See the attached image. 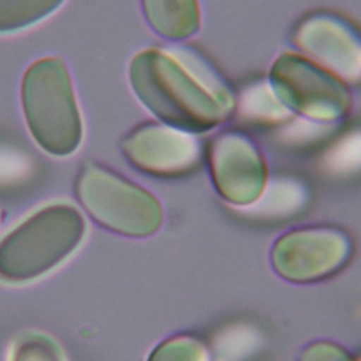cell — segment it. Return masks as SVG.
<instances>
[{
	"mask_svg": "<svg viewBox=\"0 0 361 361\" xmlns=\"http://www.w3.org/2000/svg\"><path fill=\"white\" fill-rule=\"evenodd\" d=\"M128 82L158 121L193 134L219 127L237 106L220 73L197 52L185 48L138 51L128 63Z\"/></svg>",
	"mask_w": 361,
	"mask_h": 361,
	"instance_id": "cell-1",
	"label": "cell"
},
{
	"mask_svg": "<svg viewBox=\"0 0 361 361\" xmlns=\"http://www.w3.org/2000/svg\"><path fill=\"white\" fill-rule=\"evenodd\" d=\"M86 220L71 203H49L0 240V281L25 283L44 276L82 244Z\"/></svg>",
	"mask_w": 361,
	"mask_h": 361,
	"instance_id": "cell-2",
	"label": "cell"
},
{
	"mask_svg": "<svg viewBox=\"0 0 361 361\" xmlns=\"http://www.w3.org/2000/svg\"><path fill=\"white\" fill-rule=\"evenodd\" d=\"M21 107L30 134L48 154L68 157L83 138V121L66 63L58 56L34 61L21 80Z\"/></svg>",
	"mask_w": 361,
	"mask_h": 361,
	"instance_id": "cell-3",
	"label": "cell"
},
{
	"mask_svg": "<svg viewBox=\"0 0 361 361\" xmlns=\"http://www.w3.org/2000/svg\"><path fill=\"white\" fill-rule=\"evenodd\" d=\"M76 196L102 227L128 237L157 233L164 210L148 189L94 162H87L76 179Z\"/></svg>",
	"mask_w": 361,
	"mask_h": 361,
	"instance_id": "cell-4",
	"label": "cell"
},
{
	"mask_svg": "<svg viewBox=\"0 0 361 361\" xmlns=\"http://www.w3.org/2000/svg\"><path fill=\"white\" fill-rule=\"evenodd\" d=\"M268 85L288 113L316 123H337L354 104L348 80L299 51H283L274 59Z\"/></svg>",
	"mask_w": 361,
	"mask_h": 361,
	"instance_id": "cell-5",
	"label": "cell"
},
{
	"mask_svg": "<svg viewBox=\"0 0 361 361\" xmlns=\"http://www.w3.org/2000/svg\"><path fill=\"white\" fill-rule=\"evenodd\" d=\"M353 240L334 226H306L281 235L271 251L275 272L286 281L309 283L340 272L351 259Z\"/></svg>",
	"mask_w": 361,
	"mask_h": 361,
	"instance_id": "cell-6",
	"label": "cell"
},
{
	"mask_svg": "<svg viewBox=\"0 0 361 361\" xmlns=\"http://www.w3.org/2000/svg\"><path fill=\"white\" fill-rule=\"evenodd\" d=\"M207 164L216 192L234 206H251L264 195L268 166L258 144L244 131L227 128L209 142Z\"/></svg>",
	"mask_w": 361,
	"mask_h": 361,
	"instance_id": "cell-7",
	"label": "cell"
},
{
	"mask_svg": "<svg viewBox=\"0 0 361 361\" xmlns=\"http://www.w3.org/2000/svg\"><path fill=\"white\" fill-rule=\"evenodd\" d=\"M121 151L140 172L165 179L193 172L202 159L196 134L162 121L135 126L124 135Z\"/></svg>",
	"mask_w": 361,
	"mask_h": 361,
	"instance_id": "cell-8",
	"label": "cell"
},
{
	"mask_svg": "<svg viewBox=\"0 0 361 361\" xmlns=\"http://www.w3.org/2000/svg\"><path fill=\"white\" fill-rule=\"evenodd\" d=\"M290 39L296 51L345 80L361 76V35L344 17L329 11L307 14L293 27Z\"/></svg>",
	"mask_w": 361,
	"mask_h": 361,
	"instance_id": "cell-9",
	"label": "cell"
},
{
	"mask_svg": "<svg viewBox=\"0 0 361 361\" xmlns=\"http://www.w3.org/2000/svg\"><path fill=\"white\" fill-rule=\"evenodd\" d=\"M141 10L148 27L171 42L186 41L202 27L199 0H141Z\"/></svg>",
	"mask_w": 361,
	"mask_h": 361,
	"instance_id": "cell-10",
	"label": "cell"
},
{
	"mask_svg": "<svg viewBox=\"0 0 361 361\" xmlns=\"http://www.w3.org/2000/svg\"><path fill=\"white\" fill-rule=\"evenodd\" d=\"M65 0H0V34L28 28L55 13Z\"/></svg>",
	"mask_w": 361,
	"mask_h": 361,
	"instance_id": "cell-11",
	"label": "cell"
},
{
	"mask_svg": "<svg viewBox=\"0 0 361 361\" xmlns=\"http://www.w3.org/2000/svg\"><path fill=\"white\" fill-rule=\"evenodd\" d=\"M147 361H209V351L197 337L179 334L158 344Z\"/></svg>",
	"mask_w": 361,
	"mask_h": 361,
	"instance_id": "cell-12",
	"label": "cell"
},
{
	"mask_svg": "<svg viewBox=\"0 0 361 361\" xmlns=\"http://www.w3.org/2000/svg\"><path fill=\"white\" fill-rule=\"evenodd\" d=\"M11 361H65L58 344L38 333H31L18 340Z\"/></svg>",
	"mask_w": 361,
	"mask_h": 361,
	"instance_id": "cell-13",
	"label": "cell"
},
{
	"mask_svg": "<svg viewBox=\"0 0 361 361\" xmlns=\"http://www.w3.org/2000/svg\"><path fill=\"white\" fill-rule=\"evenodd\" d=\"M300 361H354L350 353L331 341H316L305 347Z\"/></svg>",
	"mask_w": 361,
	"mask_h": 361,
	"instance_id": "cell-14",
	"label": "cell"
}]
</instances>
